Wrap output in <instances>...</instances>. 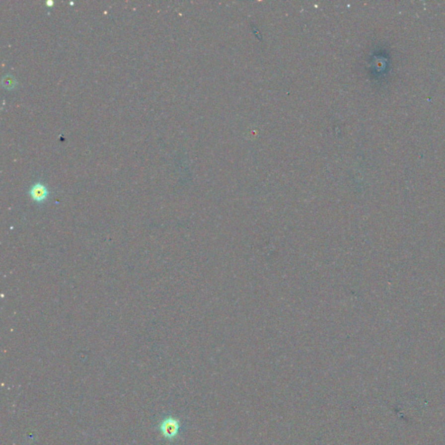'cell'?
Masks as SVG:
<instances>
[{"label":"cell","instance_id":"277c9868","mask_svg":"<svg viewBox=\"0 0 445 445\" xmlns=\"http://www.w3.org/2000/svg\"><path fill=\"white\" fill-rule=\"evenodd\" d=\"M47 3H48L49 5H52V3H53V2H52V1H48V2H47Z\"/></svg>","mask_w":445,"mask_h":445},{"label":"cell","instance_id":"7a4b0ae2","mask_svg":"<svg viewBox=\"0 0 445 445\" xmlns=\"http://www.w3.org/2000/svg\"><path fill=\"white\" fill-rule=\"evenodd\" d=\"M49 195V191L45 184L42 183H36L30 189V196L34 201L42 203L45 201Z\"/></svg>","mask_w":445,"mask_h":445},{"label":"cell","instance_id":"3957f363","mask_svg":"<svg viewBox=\"0 0 445 445\" xmlns=\"http://www.w3.org/2000/svg\"><path fill=\"white\" fill-rule=\"evenodd\" d=\"M16 83L17 82H16L15 77L11 75H6V76H3V79H2V83L6 89H12L16 85Z\"/></svg>","mask_w":445,"mask_h":445},{"label":"cell","instance_id":"6da1fadb","mask_svg":"<svg viewBox=\"0 0 445 445\" xmlns=\"http://www.w3.org/2000/svg\"><path fill=\"white\" fill-rule=\"evenodd\" d=\"M181 421L176 417H167L163 418V420L160 423L159 431L163 438L173 441L176 438H178L180 434Z\"/></svg>","mask_w":445,"mask_h":445}]
</instances>
